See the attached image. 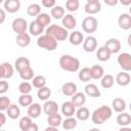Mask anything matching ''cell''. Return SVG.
Segmentation results:
<instances>
[{
	"label": "cell",
	"mask_w": 131,
	"mask_h": 131,
	"mask_svg": "<svg viewBox=\"0 0 131 131\" xmlns=\"http://www.w3.org/2000/svg\"><path fill=\"white\" fill-rule=\"evenodd\" d=\"M113 115V111L110 106L107 105H101L100 107L96 108L92 115H91V120H92V123L94 124H97V125H100V124H103L106 120H108Z\"/></svg>",
	"instance_id": "1"
},
{
	"label": "cell",
	"mask_w": 131,
	"mask_h": 131,
	"mask_svg": "<svg viewBox=\"0 0 131 131\" xmlns=\"http://www.w3.org/2000/svg\"><path fill=\"white\" fill-rule=\"evenodd\" d=\"M59 66L62 70L74 73L80 69V61L78 58L70 54H63L59 58Z\"/></svg>",
	"instance_id": "2"
},
{
	"label": "cell",
	"mask_w": 131,
	"mask_h": 131,
	"mask_svg": "<svg viewBox=\"0 0 131 131\" xmlns=\"http://www.w3.org/2000/svg\"><path fill=\"white\" fill-rule=\"evenodd\" d=\"M46 35L52 37L55 41H63L69 37V32L61 26L50 25L46 29Z\"/></svg>",
	"instance_id": "3"
},
{
	"label": "cell",
	"mask_w": 131,
	"mask_h": 131,
	"mask_svg": "<svg viewBox=\"0 0 131 131\" xmlns=\"http://www.w3.org/2000/svg\"><path fill=\"white\" fill-rule=\"evenodd\" d=\"M37 45L40 48L46 49L48 51H53L57 47V41H55L52 37H50V36L45 34V35H41V36L38 37Z\"/></svg>",
	"instance_id": "4"
},
{
	"label": "cell",
	"mask_w": 131,
	"mask_h": 131,
	"mask_svg": "<svg viewBox=\"0 0 131 131\" xmlns=\"http://www.w3.org/2000/svg\"><path fill=\"white\" fill-rule=\"evenodd\" d=\"M98 21L94 16H86L82 21V29L85 33H94L97 30Z\"/></svg>",
	"instance_id": "5"
},
{
	"label": "cell",
	"mask_w": 131,
	"mask_h": 131,
	"mask_svg": "<svg viewBox=\"0 0 131 131\" xmlns=\"http://www.w3.org/2000/svg\"><path fill=\"white\" fill-rule=\"evenodd\" d=\"M28 27L29 26H28L27 20L25 18H23V17H16V18H14L13 21H12V24H11V28H12L13 32L16 33L17 35L26 33Z\"/></svg>",
	"instance_id": "6"
},
{
	"label": "cell",
	"mask_w": 131,
	"mask_h": 131,
	"mask_svg": "<svg viewBox=\"0 0 131 131\" xmlns=\"http://www.w3.org/2000/svg\"><path fill=\"white\" fill-rule=\"evenodd\" d=\"M118 63L123 69L124 72L131 71V54L128 52H123L118 56Z\"/></svg>",
	"instance_id": "7"
},
{
	"label": "cell",
	"mask_w": 131,
	"mask_h": 131,
	"mask_svg": "<svg viewBox=\"0 0 131 131\" xmlns=\"http://www.w3.org/2000/svg\"><path fill=\"white\" fill-rule=\"evenodd\" d=\"M84 10L88 14H96L101 10V4L99 0H87Z\"/></svg>",
	"instance_id": "8"
},
{
	"label": "cell",
	"mask_w": 131,
	"mask_h": 131,
	"mask_svg": "<svg viewBox=\"0 0 131 131\" xmlns=\"http://www.w3.org/2000/svg\"><path fill=\"white\" fill-rule=\"evenodd\" d=\"M104 47L108 50V52L111 54H115V53H118L121 50V42L118 39L111 38L105 42Z\"/></svg>",
	"instance_id": "9"
},
{
	"label": "cell",
	"mask_w": 131,
	"mask_h": 131,
	"mask_svg": "<svg viewBox=\"0 0 131 131\" xmlns=\"http://www.w3.org/2000/svg\"><path fill=\"white\" fill-rule=\"evenodd\" d=\"M97 48V40L93 36H88L83 41V49L86 52H93Z\"/></svg>",
	"instance_id": "10"
},
{
	"label": "cell",
	"mask_w": 131,
	"mask_h": 131,
	"mask_svg": "<svg viewBox=\"0 0 131 131\" xmlns=\"http://www.w3.org/2000/svg\"><path fill=\"white\" fill-rule=\"evenodd\" d=\"M118 25L122 30H129L131 29V16L128 13H122L120 14L118 18Z\"/></svg>",
	"instance_id": "11"
},
{
	"label": "cell",
	"mask_w": 131,
	"mask_h": 131,
	"mask_svg": "<svg viewBox=\"0 0 131 131\" xmlns=\"http://www.w3.org/2000/svg\"><path fill=\"white\" fill-rule=\"evenodd\" d=\"M20 8L19 0H6L4 1V9L9 13L17 12Z\"/></svg>",
	"instance_id": "12"
},
{
	"label": "cell",
	"mask_w": 131,
	"mask_h": 131,
	"mask_svg": "<svg viewBox=\"0 0 131 131\" xmlns=\"http://www.w3.org/2000/svg\"><path fill=\"white\" fill-rule=\"evenodd\" d=\"M43 112L47 115H53L58 113V105L54 100H46L45 103L43 104Z\"/></svg>",
	"instance_id": "13"
},
{
	"label": "cell",
	"mask_w": 131,
	"mask_h": 131,
	"mask_svg": "<svg viewBox=\"0 0 131 131\" xmlns=\"http://www.w3.org/2000/svg\"><path fill=\"white\" fill-rule=\"evenodd\" d=\"M76 26H77V20L75 16L72 15L71 13L64 14V16L62 17V27L66 30H74Z\"/></svg>",
	"instance_id": "14"
},
{
	"label": "cell",
	"mask_w": 131,
	"mask_h": 131,
	"mask_svg": "<svg viewBox=\"0 0 131 131\" xmlns=\"http://www.w3.org/2000/svg\"><path fill=\"white\" fill-rule=\"evenodd\" d=\"M61 113L67 118L73 117L76 113V106L73 104L72 101H66L61 104Z\"/></svg>",
	"instance_id": "15"
},
{
	"label": "cell",
	"mask_w": 131,
	"mask_h": 131,
	"mask_svg": "<svg viewBox=\"0 0 131 131\" xmlns=\"http://www.w3.org/2000/svg\"><path fill=\"white\" fill-rule=\"evenodd\" d=\"M69 41L72 45H80L83 43L84 41V36L80 31H73L70 35H69Z\"/></svg>",
	"instance_id": "16"
},
{
	"label": "cell",
	"mask_w": 131,
	"mask_h": 131,
	"mask_svg": "<svg viewBox=\"0 0 131 131\" xmlns=\"http://www.w3.org/2000/svg\"><path fill=\"white\" fill-rule=\"evenodd\" d=\"M130 81H131V76L127 72H124V71L120 72L116 76V82L120 86H127V85H129Z\"/></svg>",
	"instance_id": "17"
},
{
	"label": "cell",
	"mask_w": 131,
	"mask_h": 131,
	"mask_svg": "<svg viewBox=\"0 0 131 131\" xmlns=\"http://www.w3.org/2000/svg\"><path fill=\"white\" fill-rule=\"evenodd\" d=\"M61 92L66 96H73L77 92V85L74 82H67L61 86Z\"/></svg>",
	"instance_id": "18"
},
{
	"label": "cell",
	"mask_w": 131,
	"mask_h": 131,
	"mask_svg": "<svg viewBox=\"0 0 131 131\" xmlns=\"http://www.w3.org/2000/svg\"><path fill=\"white\" fill-rule=\"evenodd\" d=\"M41 105L38 102H33L30 106H28V117L31 119H37L41 115Z\"/></svg>",
	"instance_id": "19"
},
{
	"label": "cell",
	"mask_w": 131,
	"mask_h": 131,
	"mask_svg": "<svg viewBox=\"0 0 131 131\" xmlns=\"http://www.w3.org/2000/svg\"><path fill=\"white\" fill-rule=\"evenodd\" d=\"M29 32L31 35L33 36H41V34L44 31V27L41 26L37 20H33L31 21V24L29 25Z\"/></svg>",
	"instance_id": "20"
},
{
	"label": "cell",
	"mask_w": 131,
	"mask_h": 131,
	"mask_svg": "<svg viewBox=\"0 0 131 131\" xmlns=\"http://www.w3.org/2000/svg\"><path fill=\"white\" fill-rule=\"evenodd\" d=\"M84 90H85V95H88L90 97H99L101 95L98 87L95 84H92V83L87 84L85 86Z\"/></svg>",
	"instance_id": "21"
},
{
	"label": "cell",
	"mask_w": 131,
	"mask_h": 131,
	"mask_svg": "<svg viewBox=\"0 0 131 131\" xmlns=\"http://www.w3.org/2000/svg\"><path fill=\"white\" fill-rule=\"evenodd\" d=\"M72 102H73V104L77 107H81V106H83L84 105V103L86 102V95H85V93H83V92H76L73 96H72V100H71Z\"/></svg>",
	"instance_id": "22"
},
{
	"label": "cell",
	"mask_w": 131,
	"mask_h": 131,
	"mask_svg": "<svg viewBox=\"0 0 131 131\" xmlns=\"http://www.w3.org/2000/svg\"><path fill=\"white\" fill-rule=\"evenodd\" d=\"M112 106H113V110L117 113H123L125 110H126V101L123 99V98H120V97H117L115 98L113 101H112Z\"/></svg>",
	"instance_id": "23"
},
{
	"label": "cell",
	"mask_w": 131,
	"mask_h": 131,
	"mask_svg": "<svg viewBox=\"0 0 131 131\" xmlns=\"http://www.w3.org/2000/svg\"><path fill=\"white\" fill-rule=\"evenodd\" d=\"M117 123L121 127H128V125L131 124V116L128 113H120L117 117Z\"/></svg>",
	"instance_id": "24"
},
{
	"label": "cell",
	"mask_w": 131,
	"mask_h": 131,
	"mask_svg": "<svg viewBox=\"0 0 131 131\" xmlns=\"http://www.w3.org/2000/svg\"><path fill=\"white\" fill-rule=\"evenodd\" d=\"M28 67H31L30 66V60H29V58H27L25 56H20V57L16 58L15 61H14V68L17 72H20L21 70H24Z\"/></svg>",
	"instance_id": "25"
},
{
	"label": "cell",
	"mask_w": 131,
	"mask_h": 131,
	"mask_svg": "<svg viewBox=\"0 0 131 131\" xmlns=\"http://www.w3.org/2000/svg\"><path fill=\"white\" fill-rule=\"evenodd\" d=\"M90 74H91V78L94 80H98L101 79L102 76L104 75L103 73V68L99 64H94L90 68Z\"/></svg>",
	"instance_id": "26"
},
{
	"label": "cell",
	"mask_w": 131,
	"mask_h": 131,
	"mask_svg": "<svg viewBox=\"0 0 131 131\" xmlns=\"http://www.w3.org/2000/svg\"><path fill=\"white\" fill-rule=\"evenodd\" d=\"M6 115H7L8 118H10L11 120H15V119H17V118L19 117V115H20V110H19V107H18L16 104L11 103V104L8 106V108L6 110Z\"/></svg>",
	"instance_id": "27"
},
{
	"label": "cell",
	"mask_w": 131,
	"mask_h": 131,
	"mask_svg": "<svg viewBox=\"0 0 131 131\" xmlns=\"http://www.w3.org/2000/svg\"><path fill=\"white\" fill-rule=\"evenodd\" d=\"M31 43V37L28 33L19 34L16 36V44L20 47H27Z\"/></svg>",
	"instance_id": "28"
},
{
	"label": "cell",
	"mask_w": 131,
	"mask_h": 131,
	"mask_svg": "<svg viewBox=\"0 0 131 131\" xmlns=\"http://www.w3.org/2000/svg\"><path fill=\"white\" fill-rule=\"evenodd\" d=\"M115 83V78L113 75L111 74H106V75H103L102 78H101V81H100V85L102 88L104 89H108L111 87H113Z\"/></svg>",
	"instance_id": "29"
},
{
	"label": "cell",
	"mask_w": 131,
	"mask_h": 131,
	"mask_svg": "<svg viewBox=\"0 0 131 131\" xmlns=\"http://www.w3.org/2000/svg\"><path fill=\"white\" fill-rule=\"evenodd\" d=\"M111 53L108 52V50L104 47V46H101L97 49L96 51V57L98 58V60L100 61H107L111 57Z\"/></svg>",
	"instance_id": "30"
},
{
	"label": "cell",
	"mask_w": 131,
	"mask_h": 131,
	"mask_svg": "<svg viewBox=\"0 0 131 131\" xmlns=\"http://www.w3.org/2000/svg\"><path fill=\"white\" fill-rule=\"evenodd\" d=\"M75 114H76L77 120H80V121H86V120H88L89 117H90V112H89V110H88L87 107H85V106L79 107V108L76 111Z\"/></svg>",
	"instance_id": "31"
},
{
	"label": "cell",
	"mask_w": 131,
	"mask_h": 131,
	"mask_svg": "<svg viewBox=\"0 0 131 131\" xmlns=\"http://www.w3.org/2000/svg\"><path fill=\"white\" fill-rule=\"evenodd\" d=\"M61 122H62V119H61V116L58 113L53 114V115H50L47 118V123L51 127H56L57 128L61 124Z\"/></svg>",
	"instance_id": "32"
},
{
	"label": "cell",
	"mask_w": 131,
	"mask_h": 131,
	"mask_svg": "<svg viewBox=\"0 0 131 131\" xmlns=\"http://www.w3.org/2000/svg\"><path fill=\"white\" fill-rule=\"evenodd\" d=\"M50 15L54 19H60L64 16V8L60 5H55L50 10Z\"/></svg>",
	"instance_id": "33"
},
{
	"label": "cell",
	"mask_w": 131,
	"mask_h": 131,
	"mask_svg": "<svg viewBox=\"0 0 131 131\" xmlns=\"http://www.w3.org/2000/svg\"><path fill=\"white\" fill-rule=\"evenodd\" d=\"M37 96H38V98H39L40 100H45V101H46V100L49 99V97L51 96V90H50V88L44 86V87L38 89Z\"/></svg>",
	"instance_id": "34"
},
{
	"label": "cell",
	"mask_w": 131,
	"mask_h": 131,
	"mask_svg": "<svg viewBox=\"0 0 131 131\" xmlns=\"http://www.w3.org/2000/svg\"><path fill=\"white\" fill-rule=\"evenodd\" d=\"M45 85H46V79H45L44 76L38 75V76H35L32 79V86L37 88V89H40V88L44 87Z\"/></svg>",
	"instance_id": "35"
},
{
	"label": "cell",
	"mask_w": 131,
	"mask_h": 131,
	"mask_svg": "<svg viewBox=\"0 0 131 131\" xmlns=\"http://www.w3.org/2000/svg\"><path fill=\"white\" fill-rule=\"evenodd\" d=\"M18 74H19V77L24 81H29L34 78V71L31 67H28V68L21 70L20 72H18Z\"/></svg>",
	"instance_id": "36"
},
{
	"label": "cell",
	"mask_w": 131,
	"mask_h": 131,
	"mask_svg": "<svg viewBox=\"0 0 131 131\" xmlns=\"http://www.w3.org/2000/svg\"><path fill=\"white\" fill-rule=\"evenodd\" d=\"M78 78L80 81L82 82H89L92 78H91V74H90V68H83L82 70H80L79 74H78Z\"/></svg>",
	"instance_id": "37"
},
{
	"label": "cell",
	"mask_w": 131,
	"mask_h": 131,
	"mask_svg": "<svg viewBox=\"0 0 131 131\" xmlns=\"http://www.w3.org/2000/svg\"><path fill=\"white\" fill-rule=\"evenodd\" d=\"M77 119L73 118V117H70V118H67L64 121L61 122V125H62V128L64 130H72L74 128H76L77 126Z\"/></svg>",
	"instance_id": "38"
},
{
	"label": "cell",
	"mask_w": 131,
	"mask_h": 131,
	"mask_svg": "<svg viewBox=\"0 0 131 131\" xmlns=\"http://www.w3.org/2000/svg\"><path fill=\"white\" fill-rule=\"evenodd\" d=\"M27 13L30 16H38L41 13V7L37 3H32L27 8Z\"/></svg>",
	"instance_id": "39"
},
{
	"label": "cell",
	"mask_w": 131,
	"mask_h": 131,
	"mask_svg": "<svg viewBox=\"0 0 131 131\" xmlns=\"http://www.w3.org/2000/svg\"><path fill=\"white\" fill-rule=\"evenodd\" d=\"M1 66H2V69H3V78L4 79L11 78L12 75H13V68H12V66L9 62H7V61L3 62Z\"/></svg>",
	"instance_id": "40"
},
{
	"label": "cell",
	"mask_w": 131,
	"mask_h": 131,
	"mask_svg": "<svg viewBox=\"0 0 131 131\" xmlns=\"http://www.w3.org/2000/svg\"><path fill=\"white\" fill-rule=\"evenodd\" d=\"M18 103L21 106H30L33 103V96L31 94H21L18 97Z\"/></svg>",
	"instance_id": "41"
},
{
	"label": "cell",
	"mask_w": 131,
	"mask_h": 131,
	"mask_svg": "<svg viewBox=\"0 0 131 131\" xmlns=\"http://www.w3.org/2000/svg\"><path fill=\"white\" fill-rule=\"evenodd\" d=\"M36 20H37L41 26H43V27L45 28V27H47V26L50 25L51 17H50V15H49L48 13H40V14L37 16Z\"/></svg>",
	"instance_id": "42"
},
{
	"label": "cell",
	"mask_w": 131,
	"mask_h": 131,
	"mask_svg": "<svg viewBox=\"0 0 131 131\" xmlns=\"http://www.w3.org/2000/svg\"><path fill=\"white\" fill-rule=\"evenodd\" d=\"M80 6L79 0H68L66 2V9L69 10L70 12H75L78 10Z\"/></svg>",
	"instance_id": "43"
},
{
	"label": "cell",
	"mask_w": 131,
	"mask_h": 131,
	"mask_svg": "<svg viewBox=\"0 0 131 131\" xmlns=\"http://www.w3.org/2000/svg\"><path fill=\"white\" fill-rule=\"evenodd\" d=\"M32 84L29 82H21L18 85V91L21 94H30V92L32 91Z\"/></svg>",
	"instance_id": "44"
},
{
	"label": "cell",
	"mask_w": 131,
	"mask_h": 131,
	"mask_svg": "<svg viewBox=\"0 0 131 131\" xmlns=\"http://www.w3.org/2000/svg\"><path fill=\"white\" fill-rule=\"evenodd\" d=\"M32 123H33L32 119H31L30 117L26 116V117H23V118L20 119V121H19V123H18V126H19L20 130H21V131H24V130H25V129H27V128H28Z\"/></svg>",
	"instance_id": "45"
},
{
	"label": "cell",
	"mask_w": 131,
	"mask_h": 131,
	"mask_svg": "<svg viewBox=\"0 0 131 131\" xmlns=\"http://www.w3.org/2000/svg\"><path fill=\"white\" fill-rule=\"evenodd\" d=\"M10 104V99L7 96H0V112L6 111Z\"/></svg>",
	"instance_id": "46"
},
{
	"label": "cell",
	"mask_w": 131,
	"mask_h": 131,
	"mask_svg": "<svg viewBox=\"0 0 131 131\" xmlns=\"http://www.w3.org/2000/svg\"><path fill=\"white\" fill-rule=\"evenodd\" d=\"M9 84L5 80H0V94H4L8 91Z\"/></svg>",
	"instance_id": "47"
},
{
	"label": "cell",
	"mask_w": 131,
	"mask_h": 131,
	"mask_svg": "<svg viewBox=\"0 0 131 131\" xmlns=\"http://www.w3.org/2000/svg\"><path fill=\"white\" fill-rule=\"evenodd\" d=\"M41 4L46 8H52L55 6V1L54 0H42Z\"/></svg>",
	"instance_id": "48"
},
{
	"label": "cell",
	"mask_w": 131,
	"mask_h": 131,
	"mask_svg": "<svg viewBox=\"0 0 131 131\" xmlns=\"http://www.w3.org/2000/svg\"><path fill=\"white\" fill-rule=\"evenodd\" d=\"M24 131H39V127H38L37 124L32 123V124H31L27 129H25Z\"/></svg>",
	"instance_id": "49"
},
{
	"label": "cell",
	"mask_w": 131,
	"mask_h": 131,
	"mask_svg": "<svg viewBox=\"0 0 131 131\" xmlns=\"http://www.w3.org/2000/svg\"><path fill=\"white\" fill-rule=\"evenodd\" d=\"M5 18H6V13H5V11L3 9L0 8V25L4 23Z\"/></svg>",
	"instance_id": "50"
},
{
	"label": "cell",
	"mask_w": 131,
	"mask_h": 131,
	"mask_svg": "<svg viewBox=\"0 0 131 131\" xmlns=\"http://www.w3.org/2000/svg\"><path fill=\"white\" fill-rule=\"evenodd\" d=\"M5 123H6V116L2 112H0V125L3 126Z\"/></svg>",
	"instance_id": "51"
},
{
	"label": "cell",
	"mask_w": 131,
	"mask_h": 131,
	"mask_svg": "<svg viewBox=\"0 0 131 131\" xmlns=\"http://www.w3.org/2000/svg\"><path fill=\"white\" fill-rule=\"evenodd\" d=\"M104 3L110 6H115L118 4V1L117 0H104Z\"/></svg>",
	"instance_id": "52"
},
{
	"label": "cell",
	"mask_w": 131,
	"mask_h": 131,
	"mask_svg": "<svg viewBox=\"0 0 131 131\" xmlns=\"http://www.w3.org/2000/svg\"><path fill=\"white\" fill-rule=\"evenodd\" d=\"M44 131H58V129L56 127H51V126H48L47 128H45Z\"/></svg>",
	"instance_id": "53"
},
{
	"label": "cell",
	"mask_w": 131,
	"mask_h": 131,
	"mask_svg": "<svg viewBox=\"0 0 131 131\" xmlns=\"http://www.w3.org/2000/svg\"><path fill=\"white\" fill-rule=\"evenodd\" d=\"M121 3H122L123 5H125V6H128V5L131 4V0H126V1H125V0H122Z\"/></svg>",
	"instance_id": "54"
},
{
	"label": "cell",
	"mask_w": 131,
	"mask_h": 131,
	"mask_svg": "<svg viewBox=\"0 0 131 131\" xmlns=\"http://www.w3.org/2000/svg\"><path fill=\"white\" fill-rule=\"evenodd\" d=\"M119 131H131V128H129V127H121L119 129Z\"/></svg>",
	"instance_id": "55"
},
{
	"label": "cell",
	"mask_w": 131,
	"mask_h": 131,
	"mask_svg": "<svg viewBox=\"0 0 131 131\" xmlns=\"http://www.w3.org/2000/svg\"><path fill=\"white\" fill-rule=\"evenodd\" d=\"M3 78V69H2V66L0 64V80Z\"/></svg>",
	"instance_id": "56"
},
{
	"label": "cell",
	"mask_w": 131,
	"mask_h": 131,
	"mask_svg": "<svg viewBox=\"0 0 131 131\" xmlns=\"http://www.w3.org/2000/svg\"><path fill=\"white\" fill-rule=\"evenodd\" d=\"M88 131H101V130L98 129V128H90Z\"/></svg>",
	"instance_id": "57"
},
{
	"label": "cell",
	"mask_w": 131,
	"mask_h": 131,
	"mask_svg": "<svg viewBox=\"0 0 131 131\" xmlns=\"http://www.w3.org/2000/svg\"><path fill=\"white\" fill-rule=\"evenodd\" d=\"M2 2H3V1H2V0H0V4H1V3H2Z\"/></svg>",
	"instance_id": "58"
},
{
	"label": "cell",
	"mask_w": 131,
	"mask_h": 131,
	"mask_svg": "<svg viewBox=\"0 0 131 131\" xmlns=\"http://www.w3.org/2000/svg\"><path fill=\"white\" fill-rule=\"evenodd\" d=\"M1 127H2V126H1V125H0V130H1Z\"/></svg>",
	"instance_id": "59"
},
{
	"label": "cell",
	"mask_w": 131,
	"mask_h": 131,
	"mask_svg": "<svg viewBox=\"0 0 131 131\" xmlns=\"http://www.w3.org/2000/svg\"><path fill=\"white\" fill-rule=\"evenodd\" d=\"M0 131H5V130H0Z\"/></svg>",
	"instance_id": "60"
}]
</instances>
